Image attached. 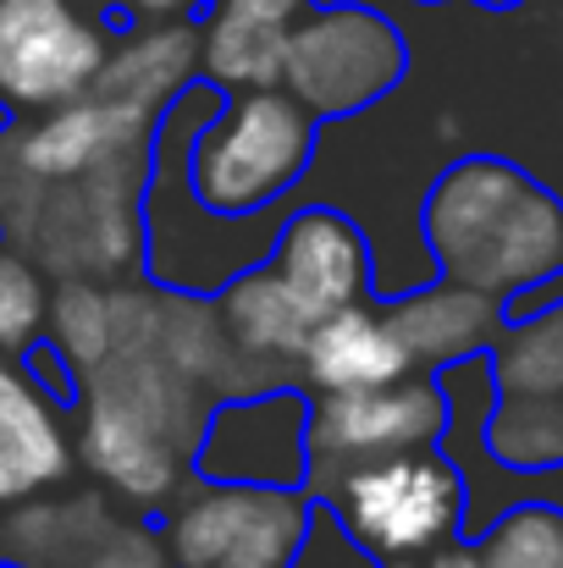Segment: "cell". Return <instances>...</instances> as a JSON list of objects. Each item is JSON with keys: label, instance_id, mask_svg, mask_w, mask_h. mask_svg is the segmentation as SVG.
Masks as SVG:
<instances>
[{"label": "cell", "instance_id": "6da1fadb", "mask_svg": "<svg viewBox=\"0 0 563 568\" xmlns=\"http://www.w3.org/2000/svg\"><path fill=\"white\" fill-rule=\"evenodd\" d=\"M161 310V282L117 287V343L94 371L78 376L83 464L144 508L178 497L183 475H193L204 425L221 403L167 348Z\"/></svg>", "mask_w": 563, "mask_h": 568}, {"label": "cell", "instance_id": "7a4b0ae2", "mask_svg": "<svg viewBox=\"0 0 563 568\" xmlns=\"http://www.w3.org/2000/svg\"><path fill=\"white\" fill-rule=\"evenodd\" d=\"M442 276L492 298H520L563 276V199L497 155L453 161L420 210Z\"/></svg>", "mask_w": 563, "mask_h": 568}, {"label": "cell", "instance_id": "3957f363", "mask_svg": "<svg viewBox=\"0 0 563 568\" xmlns=\"http://www.w3.org/2000/svg\"><path fill=\"white\" fill-rule=\"evenodd\" d=\"M321 144V116L277 89H238L199 128L188 150V183L204 210L249 221L277 210L310 172Z\"/></svg>", "mask_w": 563, "mask_h": 568}, {"label": "cell", "instance_id": "277c9868", "mask_svg": "<svg viewBox=\"0 0 563 568\" xmlns=\"http://www.w3.org/2000/svg\"><path fill=\"white\" fill-rule=\"evenodd\" d=\"M321 514L381 568L414 564L464 541V475L442 447H414L343 480Z\"/></svg>", "mask_w": 563, "mask_h": 568}, {"label": "cell", "instance_id": "5b68a950", "mask_svg": "<svg viewBox=\"0 0 563 568\" xmlns=\"http://www.w3.org/2000/svg\"><path fill=\"white\" fill-rule=\"evenodd\" d=\"M321 503L304 486L204 480L161 514L178 568H299Z\"/></svg>", "mask_w": 563, "mask_h": 568}, {"label": "cell", "instance_id": "8992f818", "mask_svg": "<svg viewBox=\"0 0 563 568\" xmlns=\"http://www.w3.org/2000/svg\"><path fill=\"white\" fill-rule=\"evenodd\" d=\"M442 430H448V392L436 386V376H403L365 392H315L304 491L326 508L343 480H354L381 458L436 447Z\"/></svg>", "mask_w": 563, "mask_h": 568}, {"label": "cell", "instance_id": "52a82bcc", "mask_svg": "<svg viewBox=\"0 0 563 568\" xmlns=\"http://www.w3.org/2000/svg\"><path fill=\"white\" fill-rule=\"evenodd\" d=\"M486 453L514 475L563 469V298L509 315L492 337Z\"/></svg>", "mask_w": 563, "mask_h": 568}, {"label": "cell", "instance_id": "ba28073f", "mask_svg": "<svg viewBox=\"0 0 563 568\" xmlns=\"http://www.w3.org/2000/svg\"><path fill=\"white\" fill-rule=\"evenodd\" d=\"M117 39L83 0H0V111L44 116L94 89Z\"/></svg>", "mask_w": 563, "mask_h": 568}, {"label": "cell", "instance_id": "9c48e42d", "mask_svg": "<svg viewBox=\"0 0 563 568\" xmlns=\"http://www.w3.org/2000/svg\"><path fill=\"white\" fill-rule=\"evenodd\" d=\"M409 72L403 33L371 6H310L293 28L282 89L321 122L354 116L392 94Z\"/></svg>", "mask_w": 563, "mask_h": 568}, {"label": "cell", "instance_id": "30bf717a", "mask_svg": "<svg viewBox=\"0 0 563 568\" xmlns=\"http://www.w3.org/2000/svg\"><path fill=\"white\" fill-rule=\"evenodd\" d=\"M0 541L28 568H178L161 525L117 514L100 491L28 503L0 525Z\"/></svg>", "mask_w": 563, "mask_h": 568}, {"label": "cell", "instance_id": "8fae6325", "mask_svg": "<svg viewBox=\"0 0 563 568\" xmlns=\"http://www.w3.org/2000/svg\"><path fill=\"white\" fill-rule=\"evenodd\" d=\"M310 408L304 386H265L243 397H221L193 475L204 480H254V486H304L310 469Z\"/></svg>", "mask_w": 563, "mask_h": 568}, {"label": "cell", "instance_id": "7c38bea8", "mask_svg": "<svg viewBox=\"0 0 563 568\" xmlns=\"http://www.w3.org/2000/svg\"><path fill=\"white\" fill-rule=\"evenodd\" d=\"M265 265L282 276V287L310 315V326H321L326 315H338L349 304H365L375 282L365 232L349 215L321 210V204L282 215V232H277Z\"/></svg>", "mask_w": 563, "mask_h": 568}, {"label": "cell", "instance_id": "4fadbf2b", "mask_svg": "<svg viewBox=\"0 0 563 568\" xmlns=\"http://www.w3.org/2000/svg\"><path fill=\"white\" fill-rule=\"evenodd\" d=\"M386 315H392V326H398V337L414 359V376H442L453 365L492 354V337L503 332L509 304L481 293V287L442 276L431 287H414L409 298H392Z\"/></svg>", "mask_w": 563, "mask_h": 568}, {"label": "cell", "instance_id": "5bb4252c", "mask_svg": "<svg viewBox=\"0 0 563 568\" xmlns=\"http://www.w3.org/2000/svg\"><path fill=\"white\" fill-rule=\"evenodd\" d=\"M310 0H215L199 22V78L238 89H277L288 44Z\"/></svg>", "mask_w": 563, "mask_h": 568}, {"label": "cell", "instance_id": "9a60e30c", "mask_svg": "<svg viewBox=\"0 0 563 568\" xmlns=\"http://www.w3.org/2000/svg\"><path fill=\"white\" fill-rule=\"evenodd\" d=\"M56 408L61 403L22 359L11 365V354H0V508L28 503L72 475V442Z\"/></svg>", "mask_w": 563, "mask_h": 568}, {"label": "cell", "instance_id": "2e32d148", "mask_svg": "<svg viewBox=\"0 0 563 568\" xmlns=\"http://www.w3.org/2000/svg\"><path fill=\"white\" fill-rule=\"evenodd\" d=\"M215 310L238 343V354L260 371L265 386H304V348H310V315L293 304V293L282 287V276L260 260L249 271H238L221 293Z\"/></svg>", "mask_w": 563, "mask_h": 568}, {"label": "cell", "instance_id": "e0dca14e", "mask_svg": "<svg viewBox=\"0 0 563 568\" xmlns=\"http://www.w3.org/2000/svg\"><path fill=\"white\" fill-rule=\"evenodd\" d=\"M414 376V359L386 315V304H349L310 332L304 348V386L310 392H365L386 381Z\"/></svg>", "mask_w": 563, "mask_h": 568}, {"label": "cell", "instance_id": "ac0fdd59", "mask_svg": "<svg viewBox=\"0 0 563 568\" xmlns=\"http://www.w3.org/2000/svg\"><path fill=\"white\" fill-rule=\"evenodd\" d=\"M50 343L72 359V371H94L117 343V287L100 282H61L50 298Z\"/></svg>", "mask_w": 563, "mask_h": 568}, {"label": "cell", "instance_id": "d6986e66", "mask_svg": "<svg viewBox=\"0 0 563 568\" xmlns=\"http://www.w3.org/2000/svg\"><path fill=\"white\" fill-rule=\"evenodd\" d=\"M470 547L481 568H563V508L520 503L503 519H492Z\"/></svg>", "mask_w": 563, "mask_h": 568}, {"label": "cell", "instance_id": "ffe728a7", "mask_svg": "<svg viewBox=\"0 0 563 568\" xmlns=\"http://www.w3.org/2000/svg\"><path fill=\"white\" fill-rule=\"evenodd\" d=\"M44 326H50V293L39 265L22 248L0 243V354L22 359L44 337Z\"/></svg>", "mask_w": 563, "mask_h": 568}, {"label": "cell", "instance_id": "44dd1931", "mask_svg": "<svg viewBox=\"0 0 563 568\" xmlns=\"http://www.w3.org/2000/svg\"><path fill=\"white\" fill-rule=\"evenodd\" d=\"M94 11H122L133 22H172V17H188L193 0H83Z\"/></svg>", "mask_w": 563, "mask_h": 568}, {"label": "cell", "instance_id": "7402d4cb", "mask_svg": "<svg viewBox=\"0 0 563 568\" xmlns=\"http://www.w3.org/2000/svg\"><path fill=\"white\" fill-rule=\"evenodd\" d=\"M386 568H481V564H475V547H470V541H453V547H442V552H431V558L386 564Z\"/></svg>", "mask_w": 563, "mask_h": 568}, {"label": "cell", "instance_id": "603a6c76", "mask_svg": "<svg viewBox=\"0 0 563 568\" xmlns=\"http://www.w3.org/2000/svg\"><path fill=\"white\" fill-rule=\"evenodd\" d=\"M481 6H492V11H509V6H520V0H481Z\"/></svg>", "mask_w": 563, "mask_h": 568}, {"label": "cell", "instance_id": "cb8c5ba5", "mask_svg": "<svg viewBox=\"0 0 563 568\" xmlns=\"http://www.w3.org/2000/svg\"><path fill=\"white\" fill-rule=\"evenodd\" d=\"M0 568H28V564H17V558H0Z\"/></svg>", "mask_w": 563, "mask_h": 568}]
</instances>
